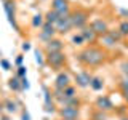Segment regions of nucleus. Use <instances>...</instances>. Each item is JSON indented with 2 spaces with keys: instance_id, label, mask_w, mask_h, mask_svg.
Here are the masks:
<instances>
[{
  "instance_id": "4",
  "label": "nucleus",
  "mask_w": 128,
  "mask_h": 120,
  "mask_svg": "<svg viewBox=\"0 0 128 120\" xmlns=\"http://www.w3.org/2000/svg\"><path fill=\"white\" fill-rule=\"evenodd\" d=\"M56 27V32H59V34H66V32H69L72 29V21H70V13L69 14H61L58 19V22L54 24Z\"/></svg>"
},
{
  "instance_id": "8",
  "label": "nucleus",
  "mask_w": 128,
  "mask_h": 120,
  "mask_svg": "<svg viewBox=\"0 0 128 120\" xmlns=\"http://www.w3.org/2000/svg\"><path fill=\"white\" fill-rule=\"evenodd\" d=\"M69 85H70V75L64 70L58 72V75H56V78H54V88L64 90V88H67Z\"/></svg>"
},
{
  "instance_id": "26",
  "label": "nucleus",
  "mask_w": 128,
  "mask_h": 120,
  "mask_svg": "<svg viewBox=\"0 0 128 120\" xmlns=\"http://www.w3.org/2000/svg\"><path fill=\"white\" fill-rule=\"evenodd\" d=\"M0 64H2V67H3V70H10V69H11V64H10V62H8V61H6V59H5V58H2V59H0Z\"/></svg>"
},
{
  "instance_id": "27",
  "label": "nucleus",
  "mask_w": 128,
  "mask_h": 120,
  "mask_svg": "<svg viewBox=\"0 0 128 120\" xmlns=\"http://www.w3.org/2000/svg\"><path fill=\"white\" fill-rule=\"evenodd\" d=\"M109 34H110V35H112V37H114L115 40H117V42H120V38L123 37V35L118 32V29H117V30H109Z\"/></svg>"
},
{
  "instance_id": "6",
  "label": "nucleus",
  "mask_w": 128,
  "mask_h": 120,
  "mask_svg": "<svg viewBox=\"0 0 128 120\" xmlns=\"http://www.w3.org/2000/svg\"><path fill=\"white\" fill-rule=\"evenodd\" d=\"M3 8H5V13L8 16L10 24L14 27L16 30H19L18 24H16V18H14V2H13V0H5V2H3Z\"/></svg>"
},
{
  "instance_id": "36",
  "label": "nucleus",
  "mask_w": 128,
  "mask_h": 120,
  "mask_svg": "<svg viewBox=\"0 0 128 120\" xmlns=\"http://www.w3.org/2000/svg\"><path fill=\"white\" fill-rule=\"evenodd\" d=\"M123 70H125V72H128V61H126L125 64H123Z\"/></svg>"
},
{
  "instance_id": "16",
  "label": "nucleus",
  "mask_w": 128,
  "mask_h": 120,
  "mask_svg": "<svg viewBox=\"0 0 128 120\" xmlns=\"http://www.w3.org/2000/svg\"><path fill=\"white\" fill-rule=\"evenodd\" d=\"M3 107H5V110L10 112V114H14V112L18 110V104H16V101H13V99H5V101H3Z\"/></svg>"
},
{
  "instance_id": "32",
  "label": "nucleus",
  "mask_w": 128,
  "mask_h": 120,
  "mask_svg": "<svg viewBox=\"0 0 128 120\" xmlns=\"http://www.w3.org/2000/svg\"><path fill=\"white\" fill-rule=\"evenodd\" d=\"M22 59H24V56H22V54H19V56H18V58H16V61H14V62H16V64H18V67H19V66H21V62H22Z\"/></svg>"
},
{
  "instance_id": "11",
  "label": "nucleus",
  "mask_w": 128,
  "mask_h": 120,
  "mask_svg": "<svg viewBox=\"0 0 128 120\" xmlns=\"http://www.w3.org/2000/svg\"><path fill=\"white\" fill-rule=\"evenodd\" d=\"M96 107H98V110L109 112V110L114 109V104H112L109 96H99V98L96 99Z\"/></svg>"
},
{
  "instance_id": "5",
  "label": "nucleus",
  "mask_w": 128,
  "mask_h": 120,
  "mask_svg": "<svg viewBox=\"0 0 128 120\" xmlns=\"http://www.w3.org/2000/svg\"><path fill=\"white\" fill-rule=\"evenodd\" d=\"M59 117L61 118H72V120H77L78 118V107H70V106H61L58 110Z\"/></svg>"
},
{
  "instance_id": "1",
  "label": "nucleus",
  "mask_w": 128,
  "mask_h": 120,
  "mask_svg": "<svg viewBox=\"0 0 128 120\" xmlns=\"http://www.w3.org/2000/svg\"><path fill=\"white\" fill-rule=\"evenodd\" d=\"M106 58H107L106 51L101 50V48H98V46H88V48L82 50L77 54V59L86 67L99 66V64H102L104 61H106Z\"/></svg>"
},
{
  "instance_id": "34",
  "label": "nucleus",
  "mask_w": 128,
  "mask_h": 120,
  "mask_svg": "<svg viewBox=\"0 0 128 120\" xmlns=\"http://www.w3.org/2000/svg\"><path fill=\"white\" fill-rule=\"evenodd\" d=\"M122 93H123V98H125L126 102H128V90H122Z\"/></svg>"
},
{
  "instance_id": "28",
  "label": "nucleus",
  "mask_w": 128,
  "mask_h": 120,
  "mask_svg": "<svg viewBox=\"0 0 128 120\" xmlns=\"http://www.w3.org/2000/svg\"><path fill=\"white\" fill-rule=\"evenodd\" d=\"M21 88L22 90H29V80H27V77L21 78Z\"/></svg>"
},
{
  "instance_id": "14",
  "label": "nucleus",
  "mask_w": 128,
  "mask_h": 120,
  "mask_svg": "<svg viewBox=\"0 0 128 120\" xmlns=\"http://www.w3.org/2000/svg\"><path fill=\"white\" fill-rule=\"evenodd\" d=\"M80 34H82V37H83V40H85L86 43H94L96 40H98V35L94 34V30L91 29L90 26H85L82 30H80Z\"/></svg>"
},
{
  "instance_id": "13",
  "label": "nucleus",
  "mask_w": 128,
  "mask_h": 120,
  "mask_svg": "<svg viewBox=\"0 0 128 120\" xmlns=\"http://www.w3.org/2000/svg\"><path fill=\"white\" fill-rule=\"evenodd\" d=\"M62 46H64V43H62V40H59V38H51V40H48V42L45 43V50H46V53L62 51Z\"/></svg>"
},
{
  "instance_id": "3",
  "label": "nucleus",
  "mask_w": 128,
  "mask_h": 120,
  "mask_svg": "<svg viewBox=\"0 0 128 120\" xmlns=\"http://www.w3.org/2000/svg\"><path fill=\"white\" fill-rule=\"evenodd\" d=\"M88 11L85 10H75L74 13H70V21H72V27L75 29H83L86 26V21H88Z\"/></svg>"
},
{
  "instance_id": "9",
  "label": "nucleus",
  "mask_w": 128,
  "mask_h": 120,
  "mask_svg": "<svg viewBox=\"0 0 128 120\" xmlns=\"http://www.w3.org/2000/svg\"><path fill=\"white\" fill-rule=\"evenodd\" d=\"M90 27L94 30V34L98 35V37H99V35H104V34H107V32H109L107 22H106V21H102V19H94V21H91Z\"/></svg>"
},
{
  "instance_id": "21",
  "label": "nucleus",
  "mask_w": 128,
  "mask_h": 120,
  "mask_svg": "<svg viewBox=\"0 0 128 120\" xmlns=\"http://www.w3.org/2000/svg\"><path fill=\"white\" fill-rule=\"evenodd\" d=\"M77 96V88L69 85L67 88H64V98H75Z\"/></svg>"
},
{
  "instance_id": "39",
  "label": "nucleus",
  "mask_w": 128,
  "mask_h": 120,
  "mask_svg": "<svg viewBox=\"0 0 128 120\" xmlns=\"http://www.w3.org/2000/svg\"><path fill=\"white\" fill-rule=\"evenodd\" d=\"M61 120H72V118H61Z\"/></svg>"
},
{
  "instance_id": "17",
  "label": "nucleus",
  "mask_w": 128,
  "mask_h": 120,
  "mask_svg": "<svg viewBox=\"0 0 128 120\" xmlns=\"http://www.w3.org/2000/svg\"><path fill=\"white\" fill-rule=\"evenodd\" d=\"M32 27H34V29H38V27H40V29H42V26H43V24H45V16H43V14H35L34 16V18H32Z\"/></svg>"
},
{
  "instance_id": "38",
  "label": "nucleus",
  "mask_w": 128,
  "mask_h": 120,
  "mask_svg": "<svg viewBox=\"0 0 128 120\" xmlns=\"http://www.w3.org/2000/svg\"><path fill=\"white\" fill-rule=\"evenodd\" d=\"M122 120H128V117H123V118H122Z\"/></svg>"
},
{
  "instance_id": "29",
  "label": "nucleus",
  "mask_w": 128,
  "mask_h": 120,
  "mask_svg": "<svg viewBox=\"0 0 128 120\" xmlns=\"http://www.w3.org/2000/svg\"><path fill=\"white\" fill-rule=\"evenodd\" d=\"M120 88H122V90H128V75L120 82Z\"/></svg>"
},
{
  "instance_id": "12",
  "label": "nucleus",
  "mask_w": 128,
  "mask_h": 120,
  "mask_svg": "<svg viewBox=\"0 0 128 120\" xmlns=\"http://www.w3.org/2000/svg\"><path fill=\"white\" fill-rule=\"evenodd\" d=\"M91 78L93 77L90 75V72L82 70V72H78V74L75 75V83H77V86H80V88H86V86H90Z\"/></svg>"
},
{
  "instance_id": "35",
  "label": "nucleus",
  "mask_w": 128,
  "mask_h": 120,
  "mask_svg": "<svg viewBox=\"0 0 128 120\" xmlns=\"http://www.w3.org/2000/svg\"><path fill=\"white\" fill-rule=\"evenodd\" d=\"M3 110H5V107H3V102H2V101H0V114H2V112H3Z\"/></svg>"
},
{
  "instance_id": "10",
  "label": "nucleus",
  "mask_w": 128,
  "mask_h": 120,
  "mask_svg": "<svg viewBox=\"0 0 128 120\" xmlns=\"http://www.w3.org/2000/svg\"><path fill=\"white\" fill-rule=\"evenodd\" d=\"M54 34H56V27L53 24H50V22H45L42 26V30H40V38L48 42V40L54 38Z\"/></svg>"
},
{
  "instance_id": "31",
  "label": "nucleus",
  "mask_w": 128,
  "mask_h": 120,
  "mask_svg": "<svg viewBox=\"0 0 128 120\" xmlns=\"http://www.w3.org/2000/svg\"><path fill=\"white\" fill-rule=\"evenodd\" d=\"M30 50V43L29 42H24L22 43V51H29Z\"/></svg>"
},
{
  "instance_id": "23",
  "label": "nucleus",
  "mask_w": 128,
  "mask_h": 120,
  "mask_svg": "<svg viewBox=\"0 0 128 120\" xmlns=\"http://www.w3.org/2000/svg\"><path fill=\"white\" fill-rule=\"evenodd\" d=\"M118 32L122 35H128V21H122L118 26Z\"/></svg>"
},
{
  "instance_id": "25",
  "label": "nucleus",
  "mask_w": 128,
  "mask_h": 120,
  "mask_svg": "<svg viewBox=\"0 0 128 120\" xmlns=\"http://www.w3.org/2000/svg\"><path fill=\"white\" fill-rule=\"evenodd\" d=\"M26 74H27V69H26L24 66H19V67H18V72H16V77L22 78V77H26Z\"/></svg>"
},
{
  "instance_id": "7",
  "label": "nucleus",
  "mask_w": 128,
  "mask_h": 120,
  "mask_svg": "<svg viewBox=\"0 0 128 120\" xmlns=\"http://www.w3.org/2000/svg\"><path fill=\"white\" fill-rule=\"evenodd\" d=\"M51 10L56 11L59 16L61 14H69V2L67 0H51Z\"/></svg>"
},
{
  "instance_id": "15",
  "label": "nucleus",
  "mask_w": 128,
  "mask_h": 120,
  "mask_svg": "<svg viewBox=\"0 0 128 120\" xmlns=\"http://www.w3.org/2000/svg\"><path fill=\"white\" fill-rule=\"evenodd\" d=\"M101 42H102V45L106 46V48H114L115 45H117V40H115L112 35L107 32V34H104V35H101Z\"/></svg>"
},
{
  "instance_id": "37",
  "label": "nucleus",
  "mask_w": 128,
  "mask_h": 120,
  "mask_svg": "<svg viewBox=\"0 0 128 120\" xmlns=\"http://www.w3.org/2000/svg\"><path fill=\"white\" fill-rule=\"evenodd\" d=\"M2 120H10V118H8V117H2Z\"/></svg>"
},
{
  "instance_id": "22",
  "label": "nucleus",
  "mask_w": 128,
  "mask_h": 120,
  "mask_svg": "<svg viewBox=\"0 0 128 120\" xmlns=\"http://www.w3.org/2000/svg\"><path fill=\"white\" fill-rule=\"evenodd\" d=\"M72 43H74L75 46H78V45H83V43H85V40H83L82 34H74V35H72Z\"/></svg>"
},
{
  "instance_id": "18",
  "label": "nucleus",
  "mask_w": 128,
  "mask_h": 120,
  "mask_svg": "<svg viewBox=\"0 0 128 120\" xmlns=\"http://www.w3.org/2000/svg\"><path fill=\"white\" fill-rule=\"evenodd\" d=\"M90 86H91V90L99 91V90H102V86H104V80L101 77H93L91 82H90Z\"/></svg>"
},
{
  "instance_id": "24",
  "label": "nucleus",
  "mask_w": 128,
  "mask_h": 120,
  "mask_svg": "<svg viewBox=\"0 0 128 120\" xmlns=\"http://www.w3.org/2000/svg\"><path fill=\"white\" fill-rule=\"evenodd\" d=\"M93 120H107V117H106V112L98 110V112H96V114L93 115Z\"/></svg>"
},
{
  "instance_id": "30",
  "label": "nucleus",
  "mask_w": 128,
  "mask_h": 120,
  "mask_svg": "<svg viewBox=\"0 0 128 120\" xmlns=\"http://www.w3.org/2000/svg\"><path fill=\"white\" fill-rule=\"evenodd\" d=\"M35 61H37L38 64H43V59H42V54L38 53V50L35 51Z\"/></svg>"
},
{
  "instance_id": "20",
  "label": "nucleus",
  "mask_w": 128,
  "mask_h": 120,
  "mask_svg": "<svg viewBox=\"0 0 128 120\" xmlns=\"http://www.w3.org/2000/svg\"><path fill=\"white\" fill-rule=\"evenodd\" d=\"M58 19H59V14L56 13V11H53V10H50L45 14V22H50V24H53V26L58 22Z\"/></svg>"
},
{
  "instance_id": "33",
  "label": "nucleus",
  "mask_w": 128,
  "mask_h": 120,
  "mask_svg": "<svg viewBox=\"0 0 128 120\" xmlns=\"http://www.w3.org/2000/svg\"><path fill=\"white\" fill-rule=\"evenodd\" d=\"M22 120H30V115L27 110H22Z\"/></svg>"
},
{
  "instance_id": "19",
  "label": "nucleus",
  "mask_w": 128,
  "mask_h": 120,
  "mask_svg": "<svg viewBox=\"0 0 128 120\" xmlns=\"http://www.w3.org/2000/svg\"><path fill=\"white\" fill-rule=\"evenodd\" d=\"M8 86L11 88L13 91H21V78L19 77H11L10 80H8Z\"/></svg>"
},
{
  "instance_id": "2",
  "label": "nucleus",
  "mask_w": 128,
  "mask_h": 120,
  "mask_svg": "<svg viewBox=\"0 0 128 120\" xmlns=\"http://www.w3.org/2000/svg\"><path fill=\"white\" fill-rule=\"evenodd\" d=\"M46 62L50 64L53 69L59 70L66 64V54L62 51H54V53H46Z\"/></svg>"
}]
</instances>
